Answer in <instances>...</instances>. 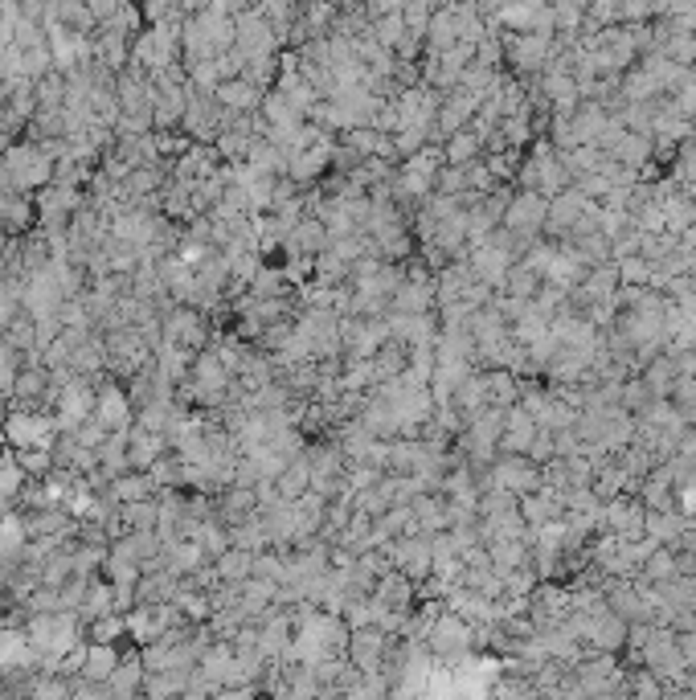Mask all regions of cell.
<instances>
[{"mask_svg": "<svg viewBox=\"0 0 696 700\" xmlns=\"http://www.w3.org/2000/svg\"><path fill=\"white\" fill-rule=\"evenodd\" d=\"M164 455H172V447H168L164 434H148V430H140V426L127 430V463H132V471L152 475V467H156Z\"/></svg>", "mask_w": 696, "mask_h": 700, "instance_id": "6da1fadb", "label": "cell"}, {"mask_svg": "<svg viewBox=\"0 0 696 700\" xmlns=\"http://www.w3.org/2000/svg\"><path fill=\"white\" fill-rule=\"evenodd\" d=\"M123 664V655L119 647H103V643H86V664H82V684H91V688H107L111 676L119 672Z\"/></svg>", "mask_w": 696, "mask_h": 700, "instance_id": "7a4b0ae2", "label": "cell"}, {"mask_svg": "<svg viewBox=\"0 0 696 700\" xmlns=\"http://www.w3.org/2000/svg\"><path fill=\"white\" fill-rule=\"evenodd\" d=\"M33 197L25 193H0V230H5L9 238H25V230L33 226Z\"/></svg>", "mask_w": 696, "mask_h": 700, "instance_id": "3957f363", "label": "cell"}, {"mask_svg": "<svg viewBox=\"0 0 696 700\" xmlns=\"http://www.w3.org/2000/svg\"><path fill=\"white\" fill-rule=\"evenodd\" d=\"M103 496H111V500L123 508V504H144V500H156V496H160V488H156V479H152V475L127 471V475H119V479H115V484H111Z\"/></svg>", "mask_w": 696, "mask_h": 700, "instance_id": "277c9868", "label": "cell"}, {"mask_svg": "<svg viewBox=\"0 0 696 700\" xmlns=\"http://www.w3.org/2000/svg\"><path fill=\"white\" fill-rule=\"evenodd\" d=\"M254 557L258 553H246V549H226L222 557L213 561V578L222 586H242L254 578Z\"/></svg>", "mask_w": 696, "mask_h": 700, "instance_id": "5b68a950", "label": "cell"}, {"mask_svg": "<svg viewBox=\"0 0 696 700\" xmlns=\"http://www.w3.org/2000/svg\"><path fill=\"white\" fill-rule=\"evenodd\" d=\"M33 643H29V631L21 627H0V668H17V664H29L33 660Z\"/></svg>", "mask_w": 696, "mask_h": 700, "instance_id": "8992f818", "label": "cell"}, {"mask_svg": "<svg viewBox=\"0 0 696 700\" xmlns=\"http://www.w3.org/2000/svg\"><path fill=\"white\" fill-rule=\"evenodd\" d=\"M123 635H127V619H123V615H103V619H95V623H86V643L119 647Z\"/></svg>", "mask_w": 696, "mask_h": 700, "instance_id": "52a82bcc", "label": "cell"}, {"mask_svg": "<svg viewBox=\"0 0 696 700\" xmlns=\"http://www.w3.org/2000/svg\"><path fill=\"white\" fill-rule=\"evenodd\" d=\"M13 463L21 467V475H25V479H50V475H54V455H50V447L17 451V459H13Z\"/></svg>", "mask_w": 696, "mask_h": 700, "instance_id": "ba28073f", "label": "cell"}, {"mask_svg": "<svg viewBox=\"0 0 696 700\" xmlns=\"http://www.w3.org/2000/svg\"><path fill=\"white\" fill-rule=\"evenodd\" d=\"M74 439H78V447H82V451H99V447L111 439V434H107V430H103L95 418H86V422L74 430Z\"/></svg>", "mask_w": 696, "mask_h": 700, "instance_id": "9c48e42d", "label": "cell"}, {"mask_svg": "<svg viewBox=\"0 0 696 700\" xmlns=\"http://www.w3.org/2000/svg\"><path fill=\"white\" fill-rule=\"evenodd\" d=\"M398 565H402V574H406V578H418V574H426V549H422V545H402V557H398Z\"/></svg>", "mask_w": 696, "mask_h": 700, "instance_id": "30bf717a", "label": "cell"}]
</instances>
